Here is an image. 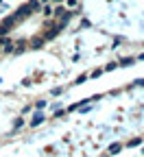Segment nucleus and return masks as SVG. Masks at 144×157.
<instances>
[{
  "mask_svg": "<svg viewBox=\"0 0 144 157\" xmlns=\"http://www.w3.org/2000/svg\"><path fill=\"white\" fill-rule=\"evenodd\" d=\"M55 2H64V0H55Z\"/></svg>",
  "mask_w": 144,
  "mask_h": 157,
  "instance_id": "obj_4",
  "label": "nucleus"
},
{
  "mask_svg": "<svg viewBox=\"0 0 144 157\" xmlns=\"http://www.w3.org/2000/svg\"><path fill=\"white\" fill-rule=\"evenodd\" d=\"M118 151H120V144H111L109 146V153H118Z\"/></svg>",
  "mask_w": 144,
  "mask_h": 157,
  "instance_id": "obj_2",
  "label": "nucleus"
},
{
  "mask_svg": "<svg viewBox=\"0 0 144 157\" xmlns=\"http://www.w3.org/2000/svg\"><path fill=\"white\" fill-rule=\"evenodd\" d=\"M42 120H44V116H42V113H37V116L33 118V124H39V122H42Z\"/></svg>",
  "mask_w": 144,
  "mask_h": 157,
  "instance_id": "obj_1",
  "label": "nucleus"
},
{
  "mask_svg": "<svg viewBox=\"0 0 144 157\" xmlns=\"http://www.w3.org/2000/svg\"><path fill=\"white\" fill-rule=\"evenodd\" d=\"M42 2H48V0H42Z\"/></svg>",
  "mask_w": 144,
  "mask_h": 157,
  "instance_id": "obj_5",
  "label": "nucleus"
},
{
  "mask_svg": "<svg viewBox=\"0 0 144 157\" xmlns=\"http://www.w3.org/2000/svg\"><path fill=\"white\" fill-rule=\"evenodd\" d=\"M66 2H68V7H70V9H74V7L79 5V0H66Z\"/></svg>",
  "mask_w": 144,
  "mask_h": 157,
  "instance_id": "obj_3",
  "label": "nucleus"
}]
</instances>
